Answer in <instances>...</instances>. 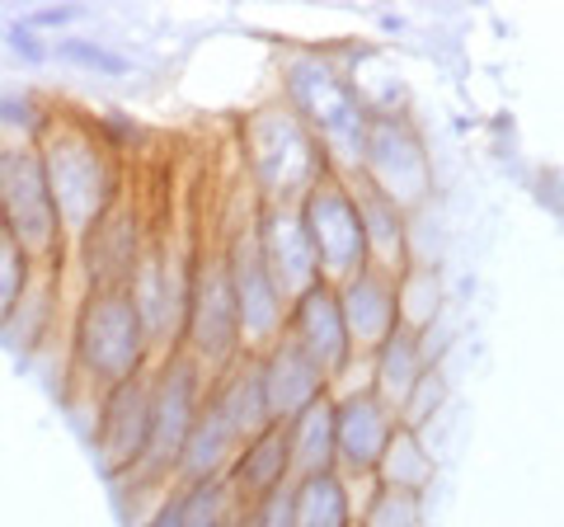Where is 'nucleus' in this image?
<instances>
[{"instance_id":"1","label":"nucleus","mask_w":564,"mask_h":527,"mask_svg":"<svg viewBox=\"0 0 564 527\" xmlns=\"http://www.w3.org/2000/svg\"><path fill=\"white\" fill-rule=\"evenodd\" d=\"M39 155H43V174H47L52 203H57L66 245H76L104 213H113L122 203L118 161L95 128L57 114H52L47 132L39 137Z\"/></svg>"},{"instance_id":"2","label":"nucleus","mask_w":564,"mask_h":527,"mask_svg":"<svg viewBox=\"0 0 564 527\" xmlns=\"http://www.w3.org/2000/svg\"><path fill=\"white\" fill-rule=\"evenodd\" d=\"M147 358H151V344L128 288L85 292L76 306V321H70V367L90 386L109 391V386L147 373Z\"/></svg>"},{"instance_id":"3","label":"nucleus","mask_w":564,"mask_h":527,"mask_svg":"<svg viewBox=\"0 0 564 527\" xmlns=\"http://www.w3.org/2000/svg\"><path fill=\"white\" fill-rule=\"evenodd\" d=\"M0 232L33 264L66 259V232L43 174V155L29 142H0Z\"/></svg>"},{"instance_id":"4","label":"nucleus","mask_w":564,"mask_h":527,"mask_svg":"<svg viewBox=\"0 0 564 527\" xmlns=\"http://www.w3.org/2000/svg\"><path fill=\"white\" fill-rule=\"evenodd\" d=\"M203 396H207L203 367L174 348L161 373H151V433H147V448H141V462L128 471L132 481L174 476L184 443L193 433V419L203 410Z\"/></svg>"},{"instance_id":"5","label":"nucleus","mask_w":564,"mask_h":527,"mask_svg":"<svg viewBox=\"0 0 564 527\" xmlns=\"http://www.w3.org/2000/svg\"><path fill=\"white\" fill-rule=\"evenodd\" d=\"M240 315L231 273L221 255H198L188 269V302H184V335L180 354H188L198 367H221L240 354Z\"/></svg>"},{"instance_id":"6","label":"nucleus","mask_w":564,"mask_h":527,"mask_svg":"<svg viewBox=\"0 0 564 527\" xmlns=\"http://www.w3.org/2000/svg\"><path fill=\"white\" fill-rule=\"evenodd\" d=\"M250 170L254 180L269 189V198H292L296 189H315L321 184V161H315V147L311 137L302 132V122H296V114H259L250 122Z\"/></svg>"},{"instance_id":"7","label":"nucleus","mask_w":564,"mask_h":527,"mask_svg":"<svg viewBox=\"0 0 564 527\" xmlns=\"http://www.w3.org/2000/svg\"><path fill=\"white\" fill-rule=\"evenodd\" d=\"M226 273H231V292H236V315H240V344L245 348H273L288 330V302L273 283L269 264H263L259 236L245 232L236 245L221 255Z\"/></svg>"},{"instance_id":"8","label":"nucleus","mask_w":564,"mask_h":527,"mask_svg":"<svg viewBox=\"0 0 564 527\" xmlns=\"http://www.w3.org/2000/svg\"><path fill=\"white\" fill-rule=\"evenodd\" d=\"M302 226L311 236L315 264L329 278H352L367 269V226H362V207L348 198L339 184H315L306 193L302 207Z\"/></svg>"},{"instance_id":"9","label":"nucleus","mask_w":564,"mask_h":527,"mask_svg":"<svg viewBox=\"0 0 564 527\" xmlns=\"http://www.w3.org/2000/svg\"><path fill=\"white\" fill-rule=\"evenodd\" d=\"M151 433V373H137L104 391L99 415H95V448L109 476H122L141 462Z\"/></svg>"},{"instance_id":"10","label":"nucleus","mask_w":564,"mask_h":527,"mask_svg":"<svg viewBox=\"0 0 564 527\" xmlns=\"http://www.w3.org/2000/svg\"><path fill=\"white\" fill-rule=\"evenodd\" d=\"M141 250H147V245H141V226L132 217V207L118 203L113 213H104L90 232L76 240V255H80V269H85V292L128 288Z\"/></svg>"},{"instance_id":"11","label":"nucleus","mask_w":564,"mask_h":527,"mask_svg":"<svg viewBox=\"0 0 564 527\" xmlns=\"http://www.w3.org/2000/svg\"><path fill=\"white\" fill-rule=\"evenodd\" d=\"M282 335H288L315 367H321V377L339 373V367L348 363V354H352L339 297H334L329 283H315L311 292L296 297V306L288 311V330H282Z\"/></svg>"},{"instance_id":"12","label":"nucleus","mask_w":564,"mask_h":527,"mask_svg":"<svg viewBox=\"0 0 564 527\" xmlns=\"http://www.w3.org/2000/svg\"><path fill=\"white\" fill-rule=\"evenodd\" d=\"M292 99H296V109H302V118L321 132V142L329 151H339L344 142L352 151H362V114H358V104H352L344 80H334L329 72H321V66H296Z\"/></svg>"},{"instance_id":"13","label":"nucleus","mask_w":564,"mask_h":527,"mask_svg":"<svg viewBox=\"0 0 564 527\" xmlns=\"http://www.w3.org/2000/svg\"><path fill=\"white\" fill-rule=\"evenodd\" d=\"M254 236H259L263 264H269L282 302H288V297H302V292H311L315 283H321V264H315V250H311V236L302 226V213L273 207Z\"/></svg>"},{"instance_id":"14","label":"nucleus","mask_w":564,"mask_h":527,"mask_svg":"<svg viewBox=\"0 0 564 527\" xmlns=\"http://www.w3.org/2000/svg\"><path fill=\"white\" fill-rule=\"evenodd\" d=\"M259 381H263V400H269L273 424H288L292 415H302L311 400H321V386H325L321 367H315L288 335L259 358Z\"/></svg>"},{"instance_id":"15","label":"nucleus","mask_w":564,"mask_h":527,"mask_svg":"<svg viewBox=\"0 0 564 527\" xmlns=\"http://www.w3.org/2000/svg\"><path fill=\"white\" fill-rule=\"evenodd\" d=\"M391 410L367 391V396H348L344 406H334V452L348 471H377L386 443H391Z\"/></svg>"},{"instance_id":"16","label":"nucleus","mask_w":564,"mask_h":527,"mask_svg":"<svg viewBox=\"0 0 564 527\" xmlns=\"http://www.w3.org/2000/svg\"><path fill=\"white\" fill-rule=\"evenodd\" d=\"M292 476V452H288V429L282 424H269L263 433H254L250 443H245L236 452L231 471H226V485H231L236 504H254L263 495H273V490H282Z\"/></svg>"},{"instance_id":"17","label":"nucleus","mask_w":564,"mask_h":527,"mask_svg":"<svg viewBox=\"0 0 564 527\" xmlns=\"http://www.w3.org/2000/svg\"><path fill=\"white\" fill-rule=\"evenodd\" d=\"M57 288H62V264H33L24 292L14 297L10 315L0 321V340H6L14 354H29L47 340L52 321H57Z\"/></svg>"},{"instance_id":"18","label":"nucleus","mask_w":564,"mask_h":527,"mask_svg":"<svg viewBox=\"0 0 564 527\" xmlns=\"http://www.w3.org/2000/svg\"><path fill=\"white\" fill-rule=\"evenodd\" d=\"M339 311H344V325H348V340L362 344V348H377L395 321V283L377 269H362L348 278V288L339 297Z\"/></svg>"},{"instance_id":"19","label":"nucleus","mask_w":564,"mask_h":527,"mask_svg":"<svg viewBox=\"0 0 564 527\" xmlns=\"http://www.w3.org/2000/svg\"><path fill=\"white\" fill-rule=\"evenodd\" d=\"M423 377V348L414 340V330H391L381 344H377V400L381 406H410L414 386Z\"/></svg>"},{"instance_id":"20","label":"nucleus","mask_w":564,"mask_h":527,"mask_svg":"<svg viewBox=\"0 0 564 527\" xmlns=\"http://www.w3.org/2000/svg\"><path fill=\"white\" fill-rule=\"evenodd\" d=\"M282 429H288V452H292L296 476H321V471L334 466V406L325 396L311 400L302 415H292Z\"/></svg>"},{"instance_id":"21","label":"nucleus","mask_w":564,"mask_h":527,"mask_svg":"<svg viewBox=\"0 0 564 527\" xmlns=\"http://www.w3.org/2000/svg\"><path fill=\"white\" fill-rule=\"evenodd\" d=\"M292 518L296 527H352V504L344 481L334 471L302 476L292 485Z\"/></svg>"},{"instance_id":"22","label":"nucleus","mask_w":564,"mask_h":527,"mask_svg":"<svg viewBox=\"0 0 564 527\" xmlns=\"http://www.w3.org/2000/svg\"><path fill=\"white\" fill-rule=\"evenodd\" d=\"M377 471H381L386 490H404V495H423V485L433 481V462H429V452H423V443L414 438V429H395L391 433V443H386Z\"/></svg>"},{"instance_id":"23","label":"nucleus","mask_w":564,"mask_h":527,"mask_svg":"<svg viewBox=\"0 0 564 527\" xmlns=\"http://www.w3.org/2000/svg\"><path fill=\"white\" fill-rule=\"evenodd\" d=\"M174 499H180V527H226L240 504L231 495V485L221 481H193V485H180L174 490Z\"/></svg>"},{"instance_id":"24","label":"nucleus","mask_w":564,"mask_h":527,"mask_svg":"<svg viewBox=\"0 0 564 527\" xmlns=\"http://www.w3.org/2000/svg\"><path fill=\"white\" fill-rule=\"evenodd\" d=\"M358 527H419V495H404V490L381 485Z\"/></svg>"},{"instance_id":"25","label":"nucleus","mask_w":564,"mask_h":527,"mask_svg":"<svg viewBox=\"0 0 564 527\" xmlns=\"http://www.w3.org/2000/svg\"><path fill=\"white\" fill-rule=\"evenodd\" d=\"M29 273H33V259L14 245L6 232H0V321L10 315V306H14V297L24 292V283H29Z\"/></svg>"},{"instance_id":"26","label":"nucleus","mask_w":564,"mask_h":527,"mask_svg":"<svg viewBox=\"0 0 564 527\" xmlns=\"http://www.w3.org/2000/svg\"><path fill=\"white\" fill-rule=\"evenodd\" d=\"M240 518H245V527H296V518H292V485H282V490H273V495L245 504Z\"/></svg>"},{"instance_id":"27","label":"nucleus","mask_w":564,"mask_h":527,"mask_svg":"<svg viewBox=\"0 0 564 527\" xmlns=\"http://www.w3.org/2000/svg\"><path fill=\"white\" fill-rule=\"evenodd\" d=\"M57 57H66V62H80V66H95V72H128V62L122 57H113V52H104L99 43H80V39H66V43H57Z\"/></svg>"},{"instance_id":"28","label":"nucleus","mask_w":564,"mask_h":527,"mask_svg":"<svg viewBox=\"0 0 564 527\" xmlns=\"http://www.w3.org/2000/svg\"><path fill=\"white\" fill-rule=\"evenodd\" d=\"M147 527H180V499H161V508H155V518Z\"/></svg>"},{"instance_id":"29","label":"nucleus","mask_w":564,"mask_h":527,"mask_svg":"<svg viewBox=\"0 0 564 527\" xmlns=\"http://www.w3.org/2000/svg\"><path fill=\"white\" fill-rule=\"evenodd\" d=\"M10 39H14V52H24V57H43V47L33 43V33H29V24L24 29H10Z\"/></svg>"},{"instance_id":"30","label":"nucleus","mask_w":564,"mask_h":527,"mask_svg":"<svg viewBox=\"0 0 564 527\" xmlns=\"http://www.w3.org/2000/svg\"><path fill=\"white\" fill-rule=\"evenodd\" d=\"M66 20H76V10H43V14H33L29 24H66Z\"/></svg>"},{"instance_id":"31","label":"nucleus","mask_w":564,"mask_h":527,"mask_svg":"<svg viewBox=\"0 0 564 527\" xmlns=\"http://www.w3.org/2000/svg\"><path fill=\"white\" fill-rule=\"evenodd\" d=\"M352 527H358V523H352Z\"/></svg>"}]
</instances>
